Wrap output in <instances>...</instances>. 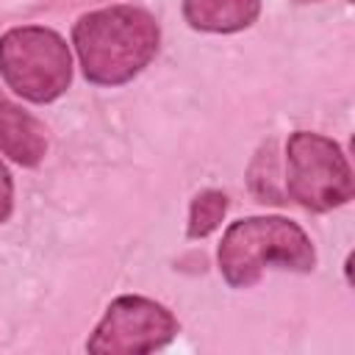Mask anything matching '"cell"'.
<instances>
[{
    "mask_svg": "<svg viewBox=\"0 0 355 355\" xmlns=\"http://www.w3.org/2000/svg\"><path fill=\"white\" fill-rule=\"evenodd\" d=\"M72 44L86 80L119 86L136 78L158 53V25L136 6H111L83 14L72 28Z\"/></svg>",
    "mask_w": 355,
    "mask_h": 355,
    "instance_id": "6da1fadb",
    "label": "cell"
},
{
    "mask_svg": "<svg viewBox=\"0 0 355 355\" xmlns=\"http://www.w3.org/2000/svg\"><path fill=\"white\" fill-rule=\"evenodd\" d=\"M219 272L233 288H250L266 266L311 272L316 250L305 230L283 216H250L233 222L219 244Z\"/></svg>",
    "mask_w": 355,
    "mask_h": 355,
    "instance_id": "7a4b0ae2",
    "label": "cell"
},
{
    "mask_svg": "<svg viewBox=\"0 0 355 355\" xmlns=\"http://www.w3.org/2000/svg\"><path fill=\"white\" fill-rule=\"evenodd\" d=\"M0 75L14 94L31 103H53L69 89L72 55L50 28H11L0 36Z\"/></svg>",
    "mask_w": 355,
    "mask_h": 355,
    "instance_id": "3957f363",
    "label": "cell"
},
{
    "mask_svg": "<svg viewBox=\"0 0 355 355\" xmlns=\"http://www.w3.org/2000/svg\"><path fill=\"white\" fill-rule=\"evenodd\" d=\"M286 191L308 211H330L349 202L355 180L341 147L319 133H291L286 144Z\"/></svg>",
    "mask_w": 355,
    "mask_h": 355,
    "instance_id": "277c9868",
    "label": "cell"
},
{
    "mask_svg": "<svg viewBox=\"0 0 355 355\" xmlns=\"http://www.w3.org/2000/svg\"><path fill=\"white\" fill-rule=\"evenodd\" d=\"M178 333V319L158 302L136 294L116 297L97 322L86 349L94 355H141L161 349Z\"/></svg>",
    "mask_w": 355,
    "mask_h": 355,
    "instance_id": "5b68a950",
    "label": "cell"
},
{
    "mask_svg": "<svg viewBox=\"0 0 355 355\" xmlns=\"http://www.w3.org/2000/svg\"><path fill=\"white\" fill-rule=\"evenodd\" d=\"M44 125L0 94V153L22 166H36L44 158Z\"/></svg>",
    "mask_w": 355,
    "mask_h": 355,
    "instance_id": "8992f818",
    "label": "cell"
},
{
    "mask_svg": "<svg viewBox=\"0 0 355 355\" xmlns=\"http://www.w3.org/2000/svg\"><path fill=\"white\" fill-rule=\"evenodd\" d=\"M261 14V0H183V17L194 31L233 33L250 28Z\"/></svg>",
    "mask_w": 355,
    "mask_h": 355,
    "instance_id": "52a82bcc",
    "label": "cell"
},
{
    "mask_svg": "<svg viewBox=\"0 0 355 355\" xmlns=\"http://www.w3.org/2000/svg\"><path fill=\"white\" fill-rule=\"evenodd\" d=\"M227 211V194L216 191V189H205L191 200L189 208V225H186V236L189 239H205L211 236Z\"/></svg>",
    "mask_w": 355,
    "mask_h": 355,
    "instance_id": "ba28073f",
    "label": "cell"
},
{
    "mask_svg": "<svg viewBox=\"0 0 355 355\" xmlns=\"http://www.w3.org/2000/svg\"><path fill=\"white\" fill-rule=\"evenodd\" d=\"M247 183H250V191L258 197V202H272V205L283 202V189L277 186V161H275L272 141H266L255 153V158L247 169Z\"/></svg>",
    "mask_w": 355,
    "mask_h": 355,
    "instance_id": "9c48e42d",
    "label": "cell"
},
{
    "mask_svg": "<svg viewBox=\"0 0 355 355\" xmlns=\"http://www.w3.org/2000/svg\"><path fill=\"white\" fill-rule=\"evenodd\" d=\"M11 211H14V183H11L6 164L0 161V222H6Z\"/></svg>",
    "mask_w": 355,
    "mask_h": 355,
    "instance_id": "30bf717a",
    "label": "cell"
},
{
    "mask_svg": "<svg viewBox=\"0 0 355 355\" xmlns=\"http://www.w3.org/2000/svg\"><path fill=\"white\" fill-rule=\"evenodd\" d=\"M344 275H347V283H352V255H347L344 261Z\"/></svg>",
    "mask_w": 355,
    "mask_h": 355,
    "instance_id": "8fae6325",
    "label": "cell"
},
{
    "mask_svg": "<svg viewBox=\"0 0 355 355\" xmlns=\"http://www.w3.org/2000/svg\"><path fill=\"white\" fill-rule=\"evenodd\" d=\"M300 3H316V0H300Z\"/></svg>",
    "mask_w": 355,
    "mask_h": 355,
    "instance_id": "7c38bea8",
    "label": "cell"
}]
</instances>
